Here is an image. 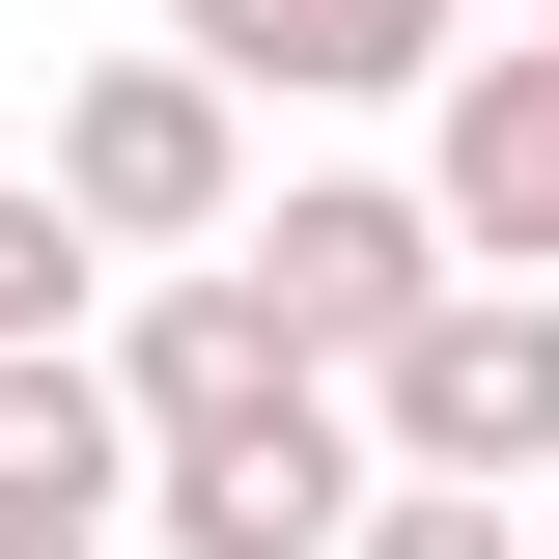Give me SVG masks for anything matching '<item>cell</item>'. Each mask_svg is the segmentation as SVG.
Masks as SVG:
<instances>
[{"instance_id":"ba28073f","label":"cell","mask_w":559,"mask_h":559,"mask_svg":"<svg viewBox=\"0 0 559 559\" xmlns=\"http://www.w3.org/2000/svg\"><path fill=\"white\" fill-rule=\"evenodd\" d=\"M0 532H140V419H112V364H0Z\"/></svg>"},{"instance_id":"7c38bea8","label":"cell","mask_w":559,"mask_h":559,"mask_svg":"<svg viewBox=\"0 0 559 559\" xmlns=\"http://www.w3.org/2000/svg\"><path fill=\"white\" fill-rule=\"evenodd\" d=\"M503 28H559V0H503Z\"/></svg>"},{"instance_id":"7a4b0ae2","label":"cell","mask_w":559,"mask_h":559,"mask_svg":"<svg viewBox=\"0 0 559 559\" xmlns=\"http://www.w3.org/2000/svg\"><path fill=\"white\" fill-rule=\"evenodd\" d=\"M57 224H84V252H140V280L252 252V112H224L168 28H140V57H84V84H57Z\"/></svg>"},{"instance_id":"3957f363","label":"cell","mask_w":559,"mask_h":559,"mask_svg":"<svg viewBox=\"0 0 559 559\" xmlns=\"http://www.w3.org/2000/svg\"><path fill=\"white\" fill-rule=\"evenodd\" d=\"M224 280H252L280 336H308V364L364 392V364H392V336H419V308H448L476 252L419 224V168H252V252H224Z\"/></svg>"},{"instance_id":"30bf717a","label":"cell","mask_w":559,"mask_h":559,"mask_svg":"<svg viewBox=\"0 0 559 559\" xmlns=\"http://www.w3.org/2000/svg\"><path fill=\"white\" fill-rule=\"evenodd\" d=\"M336 559H532V503H419V476H392V503H364Z\"/></svg>"},{"instance_id":"5b68a950","label":"cell","mask_w":559,"mask_h":559,"mask_svg":"<svg viewBox=\"0 0 559 559\" xmlns=\"http://www.w3.org/2000/svg\"><path fill=\"white\" fill-rule=\"evenodd\" d=\"M419 224L476 280H559V28H476L419 84Z\"/></svg>"},{"instance_id":"277c9868","label":"cell","mask_w":559,"mask_h":559,"mask_svg":"<svg viewBox=\"0 0 559 559\" xmlns=\"http://www.w3.org/2000/svg\"><path fill=\"white\" fill-rule=\"evenodd\" d=\"M84 364H112V419H140V476H224V448H280V419H336V364L280 336V308H252L224 252H197V280H140V308H112Z\"/></svg>"},{"instance_id":"8992f818","label":"cell","mask_w":559,"mask_h":559,"mask_svg":"<svg viewBox=\"0 0 559 559\" xmlns=\"http://www.w3.org/2000/svg\"><path fill=\"white\" fill-rule=\"evenodd\" d=\"M168 57L224 112H419V84L476 57V0H168Z\"/></svg>"},{"instance_id":"6da1fadb","label":"cell","mask_w":559,"mask_h":559,"mask_svg":"<svg viewBox=\"0 0 559 559\" xmlns=\"http://www.w3.org/2000/svg\"><path fill=\"white\" fill-rule=\"evenodd\" d=\"M364 476H419V503H532L559 476V280H448L364 364Z\"/></svg>"},{"instance_id":"8fae6325","label":"cell","mask_w":559,"mask_h":559,"mask_svg":"<svg viewBox=\"0 0 559 559\" xmlns=\"http://www.w3.org/2000/svg\"><path fill=\"white\" fill-rule=\"evenodd\" d=\"M0 559H112V532H0Z\"/></svg>"},{"instance_id":"9c48e42d","label":"cell","mask_w":559,"mask_h":559,"mask_svg":"<svg viewBox=\"0 0 559 559\" xmlns=\"http://www.w3.org/2000/svg\"><path fill=\"white\" fill-rule=\"evenodd\" d=\"M84 280H112V252L57 224V168H0V364H84V336H112Z\"/></svg>"},{"instance_id":"52a82bcc","label":"cell","mask_w":559,"mask_h":559,"mask_svg":"<svg viewBox=\"0 0 559 559\" xmlns=\"http://www.w3.org/2000/svg\"><path fill=\"white\" fill-rule=\"evenodd\" d=\"M364 503L392 476H364V392H336V419H280V448H224V476H140V559H336Z\"/></svg>"}]
</instances>
